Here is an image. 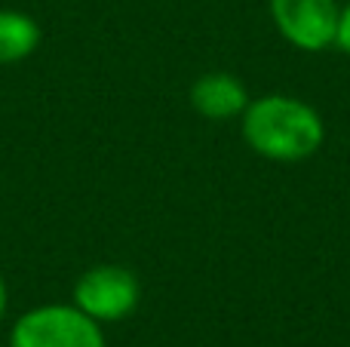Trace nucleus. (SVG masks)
<instances>
[{"mask_svg":"<svg viewBox=\"0 0 350 347\" xmlns=\"http://www.w3.org/2000/svg\"><path fill=\"white\" fill-rule=\"evenodd\" d=\"M323 120L310 105L292 96H265L243 111V139L258 157L277 163L308 160L323 145Z\"/></svg>","mask_w":350,"mask_h":347,"instance_id":"1","label":"nucleus"},{"mask_svg":"<svg viewBox=\"0 0 350 347\" xmlns=\"http://www.w3.org/2000/svg\"><path fill=\"white\" fill-rule=\"evenodd\" d=\"M6 347H105V332L74 305H40L12 323Z\"/></svg>","mask_w":350,"mask_h":347,"instance_id":"2","label":"nucleus"},{"mask_svg":"<svg viewBox=\"0 0 350 347\" xmlns=\"http://www.w3.org/2000/svg\"><path fill=\"white\" fill-rule=\"evenodd\" d=\"M139 277L123 264H96L74 283V307L96 323H120L139 307Z\"/></svg>","mask_w":350,"mask_h":347,"instance_id":"3","label":"nucleus"},{"mask_svg":"<svg viewBox=\"0 0 350 347\" xmlns=\"http://www.w3.org/2000/svg\"><path fill=\"white\" fill-rule=\"evenodd\" d=\"M338 3L335 0H271V18L277 31L304 53L332 46L338 34Z\"/></svg>","mask_w":350,"mask_h":347,"instance_id":"4","label":"nucleus"},{"mask_svg":"<svg viewBox=\"0 0 350 347\" xmlns=\"http://www.w3.org/2000/svg\"><path fill=\"white\" fill-rule=\"evenodd\" d=\"M191 105L200 117L209 120H230L249 108V92L234 74L212 71L193 80L191 86Z\"/></svg>","mask_w":350,"mask_h":347,"instance_id":"5","label":"nucleus"},{"mask_svg":"<svg viewBox=\"0 0 350 347\" xmlns=\"http://www.w3.org/2000/svg\"><path fill=\"white\" fill-rule=\"evenodd\" d=\"M40 25L22 10H0V65H16L40 46Z\"/></svg>","mask_w":350,"mask_h":347,"instance_id":"6","label":"nucleus"},{"mask_svg":"<svg viewBox=\"0 0 350 347\" xmlns=\"http://www.w3.org/2000/svg\"><path fill=\"white\" fill-rule=\"evenodd\" d=\"M335 43H338V46L350 55V0H347L345 10H341V16H338V34H335Z\"/></svg>","mask_w":350,"mask_h":347,"instance_id":"7","label":"nucleus"},{"mask_svg":"<svg viewBox=\"0 0 350 347\" xmlns=\"http://www.w3.org/2000/svg\"><path fill=\"white\" fill-rule=\"evenodd\" d=\"M6 305H10V289H6V280H3V274H0V323H3V317H6Z\"/></svg>","mask_w":350,"mask_h":347,"instance_id":"8","label":"nucleus"},{"mask_svg":"<svg viewBox=\"0 0 350 347\" xmlns=\"http://www.w3.org/2000/svg\"><path fill=\"white\" fill-rule=\"evenodd\" d=\"M0 347H3V344H0Z\"/></svg>","mask_w":350,"mask_h":347,"instance_id":"9","label":"nucleus"}]
</instances>
